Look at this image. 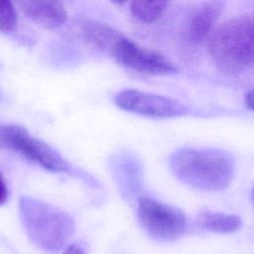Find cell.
<instances>
[{"instance_id":"obj_1","label":"cell","mask_w":254,"mask_h":254,"mask_svg":"<svg viewBox=\"0 0 254 254\" xmlns=\"http://www.w3.org/2000/svg\"><path fill=\"white\" fill-rule=\"evenodd\" d=\"M174 175L196 190L217 191L227 188L234 176V161L225 151L209 148H183L169 160Z\"/></svg>"},{"instance_id":"obj_2","label":"cell","mask_w":254,"mask_h":254,"mask_svg":"<svg viewBox=\"0 0 254 254\" xmlns=\"http://www.w3.org/2000/svg\"><path fill=\"white\" fill-rule=\"evenodd\" d=\"M208 50L216 67L229 75L254 64V20L245 15L225 20L212 32Z\"/></svg>"},{"instance_id":"obj_3","label":"cell","mask_w":254,"mask_h":254,"mask_svg":"<svg viewBox=\"0 0 254 254\" xmlns=\"http://www.w3.org/2000/svg\"><path fill=\"white\" fill-rule=\"evenodd\" d=\"M19 212L30 239L46 251H58L73 234V218L65 211L35 197L23 195Z\"/></svg>"},{"instance_id":"obj_4","label":"cell","mask_w":254,"mask_h":254,"mask_svg":"<svg viewBox=\"0 0 254 254\" xmlns=\"http://www.w3.org/2000/svg\"><path fill=\"white\" fill-rule=\"evenodd\" d=\"M0 142L3 147L54 173H68L69 164L51 145L34 137L22 125H1Z\"/></svg>"},{"instance_id":"obj_5","label":"cell","mask_w":254,"mask_h":254,"mask_svg":"<svg viewBox=\"0 0 254 254\" xmlns=\"http://www.w3.org/2000/svg\"><path fill=\"white\" fill-rule=\"evenodd\" d=\"M105 52L118 64L139 72L167 75L178 71L177 65L163 54L140 46L119 31L115 32Z\"/></svg>"},{"instance_id":"obj_6","label":"cell","mask_w":254,"mask_h":254,"mask_svg":"<svg viewBox=\"0 0 254 254\" xmlns=\"http://www.w3.org/2000/svg\"><path fill=\"white\" fill-rule=\"evenodd\" d=\"M137 216L145 231L157 240H175L188 227L187 217L181 209L147 196L138 198Z\"/></svg>"},{"instance_id":"obj_7","label":"cell","mask_w":254,"mask_h":254,"mask_svg":"<svg viewBox=\"0 0 254 254\" xmlns=\"http://www.w3.org/2000/svg\"><path fill=\"white\" fill-rule=\"evenodd\" d=\"M114 101L123 110L155 118L179 117L188 113V107L172 97L134 88L119 91Z\"/></svg>"},{"instance_id":"obj_8","label":"cell","mask_w":254,"mask_h":254,"mask_svg":"<svg viewBox=\"0 0 254 254\" xmlns=\"http://www.w3.org/2000/svg\"><path fill=\"white\" fill-rule=\"evenodd\" d=\"M224 4L219 1L199 3L189 15L186 23L185 36L188 41L198 44L209 38L214 31L215 24L223 11Z\"/></svg>"},{"instance_id":"obj_9","label":"cell","mask_w":254,"mask_h":254,"mask_svg":"<svg viewBox=\"0 0 254 254\" xmlns=\"http://www.w3.org/2000/svg\"><path fill=\"white\" fill-rule=\"evenodd\" d=\"M17 5L28 18L48 28H58L67 19L66 10L60 1L20 0Z\"/></svg>"},{"instance_id":"obj_10","label":"cell","mask_w":254,"mask_h":254,"mask_svg":"<svg viewBox=\"0 0 254 254\" xmlns=\"http://www.w3.org/2000/svg\"><path fill=\"white\" fill-rule=\"evenodd\" d=\"M196 223L200 227L216 233H232L240 229L241 218L235 214L204 210L197 215Z\"/></svg>"},{"instance_id":"obj_11","label":"cell","mask_w":254,"mask_h":254,"mask_svg":"<svg viewBox=\"0 0 254 254\" xmlns=\"http://www.w3.org/2000/svg\"><path fill=\"white\" fill-rule=\"evenodd\" d=\"M168 4L167 1H132L130 11L138 20L152 23L163 15Z\"/></svg>"},{"instance_id":"obj_12","label":"cell","mask_w":254,"mask_h":254,"mask_svg":"<svg viewBox=\"0 0 254 254\" xmlns=\"http://www.w3.org/2000/svg\"><path fill=\"white\" fill-rule=\"evenodd\" d=\"M18 21L17 11L14 4L9 0L1 2L0 30L2 32H11L15 29Z\"/></svg>"},{"instance_id":"obj_13","label":"cell","mask_w":254,"mask_h":254,"mask_svg":"<svg viewBox=\"0 0 254 254\" xmlns=\"http://www.w3.org/2000/svg\"><path fill=\"white\" fill-rule=\"evenodd\" d=\"M8 197H9L8 183L5 180L4 176H2V178H1V198H0V201H1L2 205L8 200Z\"/></svg>"},{"instance_id":"obj_14","label":"cell","mask_w":254,"mask_h":254,"mask_svg":"<svg viewBox=\"0 0 254 254\" xmlns=\"http://www.w3.org/2000/svg\"><path fill=\"white\" fill-rule=\"evenodd\" d=\"M63 254H86V253L82 247H80L75 243H72L67 245L64 248V250L63 251Z\"/></svg>"},{"instance_id":"obj_15","label":"cell","mask_w":254,"mask_h":254,"mask_svg":"<svg viewBox=\"0 0 254 254\" xmlns=\"http://www.w3.org/2000/svg\"><path fill=\"white\" fill-rule=\"evenodd\" d=\"M244 101L249 109L254 110V89H251L246 92L244 96Z\"/></svg>"},{"instance_id":"obj_16","label":"cell","mask_w":254,"mask_h":254,"mask_svg":"<svg viewBox=\"0 0 254 254\" xmlns=\"http://www.w3.org/2000/svg\"><path fill=\"white\" fill-rule=\"evenodd\" d=\"M251 200H252V203H253V206H254V187L251 190Z\"/></svg>"},{"instance_id":"obj_17","label":"cell","mask_w":254,"mask_h":254,"mask_svg":"<svg viewBox=\"0 0 254 254\" xmlns=\"http://www.w3.org/2000/svg\"><path fill=\"white\" fill-rule=\"evenodd\" d=\"M253 20H254V15H253Z\"/></svg>"}]
</instances>
